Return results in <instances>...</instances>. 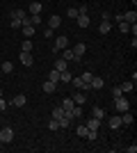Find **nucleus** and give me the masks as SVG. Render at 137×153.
<instances>
[{
    "label": "nucleus",
    "instance_id": "nucleus-1",
    "mask_svg": "<svg viewBox=\"0 0 137 153\" xmlns=\"http://www.w3.org/2000/svg\"><path fill=\"white\" fill-rule=\"evenodd\" d=\"M112 101H114V110H117V112H126V110L130 108V103L126 101L124 96H119V98H112Z\"/></svg>",
    "mask_w": 137,
    "mask_h": 153
},
{
    "label": "nucleus",
    "instance_id": "nucleus-2",
    "mask_svg": "<svg viewBox=\"0 0 137 153\" xmlns=\"http://www.w3.org/2000/svg\"><path fill=\"white\" fill-rule=\"evenodd\" d=\"M12 140H14V130L12 128H2V130H0V142H2V144H9Z\"/></svg>",
    "mask_w": 137,
    "mask_h": 153
},
{
    "label": "nucleus",
    "instance_id": "nucleus-3",
    "mask_svg": "<svg viewBox=\"0 0 137 153\" xmlns=\"http://www.w3.org/2000/svg\"><path fill=\"white\" fill-rule=\"evenodd\" d=\"M19 59H21V64H23V66H32V64H34V57L30 55V53H23V51H21Z\"/></svg>",
    "mask_w": 137,
    "mask_h": 153
},
{
    "label": "nucleus",
    "instance_id": "nucleus-4",
    "mask_svg": "<svg viewBox=\"0 0 137 153\" xmlns=\"http://www.w3.org/2000/svg\"><path fill=\"white\" fill-rule=\"evenodd\" d=\"M89 87H91V89H103V87H105V80H103V78H98V76H94L89 80Z\"/></svg>",
    "mask_w": 137,
    "mask_h": 153
},
{
    "label": "nucleus",
    "instance_id": "nucleus-5",
    "mask_svg": "<svg viewBox=\"0 0 137 153\" xmlns=\"http://www.w3.org/2000/svg\"><path fill=\"white\" fill-rule=\"evenodd\" d=\"M25 103H27L25 94H16V96H14V98H12V105H14V108H23Z\"/></svg>",
    "mask_w": 137,
    "mask_h": 153
},
{
    "label": "nucleus",
    "instance_id": "nucleus-6",
    "mask_svg": "<svg viewBox=\"0 0 137 153\" xmlns=\"http://www.w3.org/2000/svg\"><path fill=\"white\" fill-rule=\"evenodd\" d=\"M62 57H64L66 62H73V59H76V62H80V59L76 57V53H73V48H69V46H66L64 51H62Z\"/></svg>",
    "mask_w": 137,
    "mask_h": 153
},
{
    "label": "nucleus",
    "instance_id": "nucleus-7",
    "mask_svg": "<svg viewBox=\"0 0 137 153\" xmlns=\"http://www.w3.org/2000/svg\"><path fill=\"white\" fill-rule=\"evenodd\" d=\"M107 126H110L112 130H119V128L124 126V123H121V117H110V119H107Z\"/></svg>",
    "mask_w": 137,
    "mask_h": 153
},
{
    "label": "nucleus",
    "instance_id": "nucleus-8",
    "mask_svg": "<svg viewBox=\"0 0 137 153\" xmlns=\"http://www.w3.org/2000/svg\"><path fill=\"white\" fill-rule=\"evenodd\" d=\"M78 27H82V30H85V27H89V16H87V14H78Z\"/></svg>",
    "mask_w": 137,
    "mask_h": 153
},
{
    "label": "nucleus",
    "instance_id": "nucleus-9",
    "mask_svg": "<svg viewBox=\"0 0 137 153\" xmlns=\"http://www.w3.org/2000/svg\"><path fill=\"white\" fill-rule=\"evenodd\" d=\"M55 69H57L59 73H62V71H66V69H69V62H66L64 57H57V59H55Z\"/></svg>",
    "mask_w": 137,
    "mask_h": 153
},
{
    "label": "nucleus",
    "instance_id": "nucleus-10",
    "mask_svg": "<svg viewBox=\"0 0 137 153\" xmlns=\"http://www.w3.org/2000/svg\"><path fill=\"white\" fill-rule=\"evenodd\" d=\"M124 21L126 23H137V12L135 9H128V12L124 14Z\"/></svg>",
    "mask_w": 137,
    "mask_h": 153
},
{
    "label": "nucleus",
    "instance_id": "nucleus-11",
    "mask_svg": "<svg viewBox=\"0 0 137 153\" xmlns=\"http://www.w3.org/2000/svg\"><path fill=\"white\" fill-rule=\"evenodd\" d=\"M133 121H135V117H133L128 110H126V112H121V123H124V126H130Z\"/></svg>",
    "mask_w": 137,
    "mask_h": 153
},
{
    "label": "nucleus",
    "instance_id": "nucleus-12",
    "mask_svg": "<svg viewBox=\"0 0 137 153\" xmlns=\"http://www.w3.org/2000/svg\"><path fill=\"white\" fill-rule=\"evenodd\" d=\"M66 46H69V39H66V37H57V41H55V51H64Z\"/></svg>",
    "mask_w": 137,
    "mask_h": 153
},
{
    "label": "nucleus",
    "instance_id": "nucleus-13",
    "mask_svg": "<svg viewBox=\"0 0 137 153\" xmlns=\"http://www.w3.org/2000/svg\"><path fill=\"white\" fill-rule=\"evenodd\" d=\"M71 98H73V103H76V105H82V103L87 101V94H82V91H76Z\"/></svg>",
    "mask_w": 137,
    "mask_h": 153
},
{
    "label": "nucleus",
    "instance_id": "nucleus-14",
    "mask_svg": "<svg viewBox=\"0 0 137 153\" xmlns=\"http://www.w3.org/2000/svg\"><path fill=\"white\" fill-rule=\"evenodd\" d=\"M98 128H101V119L91 117L89 121H87V130H98Z\"/></svg>",
    "mask_w": 137,
    "mask_h": 153
},
{
    "label": "nucleus",
    "instance_id": "nucleus-15",
    "mask_svg": "<svg viewBox=\"0 0 137 153\" xmlns=\"http://www.w3.org/2000/svg\"><path fill=\"white\" fill-rule=\"evenodd\" d=\"M27 23H30V25H41V14H30V16H27Z\"/></svg>",
    "mask_w": 137,
    "mask_h": 153
},
{
    "label": "nucleus",
    "instance_id": "nucleus-16",
    "mask_svg": "<svg viewBox=\"0 0 137 153\" xmlns=\"http://www.w3.org/2000/svg\"><path fill=\"white\" fill-rule=\"evenodd\" d=\"M110 30H112V21H101V27H98V32H101V34H107Z\"/></svg>",
    "mask_w": 137,
    "mask_h": 153
},
{
    "label": "nucleus",
    "instance_id": "nucleus-17",
    "mask_svg": "<svg viewBox=\"0 0 137 153\" xmlns=\"http://www.w3.org/2000/svg\"><path fill=\"white\" fill-rule=\"evenodd\" d=\"M73 53H76V57H82V55H85V53H87V46L85 44H76V48H73Z\"/></svg>",
    "mask_w": 137,
    "mask_h": 153
},
{
    "label": "nucleus",
    "instance_id": "nucleus-18",
    "mask_svg": "<svg viewBox=\"0 0 137 153\" xmlns=\"http://www.w3.org/2000/svg\"><path fill=\"white\" fill-rule=\"evenodd\" d=\"M59 23H62V19H59V16H50V19H48V27H50V30H57Z\"/></svg>",
    "mask_w": 137,
    "mask_h": 153
},
{
    "label": "nucleus",
    "instance_id": "nucleus-19",
    "mask_svg": "<svg viewBox=\"0 0 137 153\" xmlns=\"http://www.w3.org/2000/svg\"><path fill=\"white\" fill-rule=\"evenodd\" d=\"M55 89H57V82H50V80H46V82H44V91H46V94H53Z\"/></svg>",
    "mask_w": 137,
    "mask_h": 153
},
{
    "label": "nucleus",
    "instance_id": "nucleus-20",
    "mask_svg": "<svg viewBox=\"0 0 137 153\" xmlns=\"http://www.w3.org/2000/svg\"><path fill=\"white\" fill-rule=\"evenodd\" d=\"M62 108H64V112L73 110V108H76V103H73V98H64V101H62Z\"/></svg>",
    "mask_w": 137,
    "mask_h": 153
},
{
    "label": "nucleus",
    "instance_id": "nucleus-21",
    "mask_svg": "<svg viewBox=\"0 0 137 153\" xmlns=\"http://www.w3.org/2000/svg\"><path fill=\"white\" fill-rule=\"evenodd\" d=\"M32 48H34V46H32V41H30V39H25V41L21 44V51H23V53H32Z\"/></svg>",
    "mask_w": 137,
    "mask_h": 153
},
{
    "label": "nucleus",
    "instance_id": "nucleus-22",
    "mask_svg": "<svg viewBox=\"0 0 137 153\" xmlns=\"http://www.w3.org/2000/svg\"><path fill=\"white\" fill-rule=\"evenodd\" d=\"M62 117H64V108H62V105H57V108L53 110V119H57V121H59Z\"/></svg>",
    "mask_w": 137,
    "mask_h": 153
},
{
    "label": "nucleus",
    "instance_id": "nucleus-23",
    "mask_svg": "<svg viewBox=\"0 0 137 153\" xmlns=\"http://www.w3.org/2000/svg\"><path fill=\"white\" fill-rule=\"evenodd\" d=\"M41 9H44L41 2H32V5H30V14H41Z\"/></svg>",
    "mask_w": 137,
    "mask_h": 153
},
{
    "label": "nucleus",
    "instance_id": "nucleus-24",
    "mask_svg": "<svg viewBox=\"0 0 137 153\" xmlns=\"http://www.w3.org/2000/svg\"><path fill=\"white\" fill-rule=\"evenodd\" d=\"M48 80H50V82H59V71L53 69L50 73H48Z\"/></svg>",
    "mask_w": 137,
    "mask_h": 153
},
{
    "label": "nucleus",
    "instance_id": "nucleus-25",
    "mask_svg": "<svg viewBox=\"0 0 137 153\" xmlns=\"http://www.w3.org/2000/svg\"><path fill=\"white\" fill-rule=\"evenodd\" d=\"M71 73H69V69H66V71H62V73H59V80H62V82H71Z\"/></svg>",
    "mask_w": 137,
    "mask_h": 153
},
{
    "label": "nucleus",
    "instance_id": "nucleus-26",
    "mask_svg": "<svg viewBox=\"0 0 137 153\" xmlns=\"http://www.w3.org/2000/svg\"><path fill=\"white\" fill-rule=\"evenodd\" d=\"M94 117L103 121V119H105V110H103V108H94Z\"/></svg>",
    "mask_w": 137,
    "mask_h": 153
},
{
    "label": "nucleus",
    "instance_id": "nucleus-27",
    "mask_svg": "<svg viewBox=\"0 0 137 153\" xmlns=\"http://www.w3.org/2000/svg\"><path fill=\"white\" fill-rule=\"evenodd\" d=\"M23 34L25 37H34V25H23Z\"/></svg>",
    "mask_w": 137,
    "mask_h": 153
},
{
    "label": "nucleus",
    "instance_id": "nucleus-28",
    "mask_svg": "<svg viewBox=\"0 0 137 153\" xmlns=\"http://www.w3.org/2000/svg\"><path fill=\"white\" fill-rule=\"evenodd\" d=\"M12 19H21V21H23V19H25V12H23V9H14Z\"/></svg>",
    "mask_w": 137,
    "mask_h": 153
},
{
    "label": "nucleus",
    "instance_id": "nucleus-29",
    "mask_svg": "<svg viewBox=\"0 0 137 153\" xmlns=\"http://www.w3.org/2000/svg\"><path fill=\"white\" fill-rule=\"evenodd\" d=\"M119 30L124 32V34H128V32H130V23H126V21H121V23H119Z\"/></svg>",
    "mask_w": 137,
    "mask_h": 153
},
{
    "label": "nucleus",
    "instance_id": "nucleus-30",
    "mask_svg": "<svg viewBox=\"0 0 137 153\" xmlns=\"http://www.w3.org/2000/svg\"><path fill=\"white\" fill-rule=\"evenodd\" d=\"M69 126H71V119H69V117H62V119H59V128H69Z\"/></svg>",
    "mask_w": 137,
    "mask_h": 153
},
{
    "label": "nucleus",
    "instance_id": "nucleus-31",
    "mask_svg": "<svg viewBox=\"0 0 137 153\" xmlns=\"http://www.w3.org/2000/svg\"><path fill=\"white\" fill-rule=\"evenodd\" d=\"M66 16H69V19H78V9H76V7H69V9H66Z\"/></svg>",
    "mask_w": 137,
    "mask_h": 153
},
{
    "label": "nucleus",
    "instance_id": "nucleus-32",
    "mask_svg": "<svg viewBox=\"0 0 137 153\" xmlns=\"http://www.w3.org/2000/svg\"><path fill=\"white\" fill-rule=\"evenodd\" d=\"M48 130H59V121L57 119H50V121H48Z\"/></svg>",
    "mask_w": 137,
    "mask_h": 153
},
{
    "label": "nucleus",
    "instance_id": "nucleus-33",
    "mask_svg": "<svg viewBox=\"0 0 137 153\" xmlns=\"http://www.w3.org/2000/svg\"><path fill=\"white\" fill-rule=\"evenodd\" d=\"M2 71H5V73H12V71H14V64L12 62H2Z\"/></svg>",
    "mask_w": 137,
    "mask_h": 153
},
{
    "label": "nucleus",
    "instance_id": "nucleus-34",
    "mask_svg": "<svg viewBox=\"0 0 137 153\" xmlns=\"http://www.w3.org/2000/svg\"><path fill=\"white\" fill-rule=\"evenodd\" d=\"M76 133H78V137H87V126H78Z\"/></svg>",
    "mask_w": 137,
    "mask_h": 153
},
{
    "label": "nucleus",
    "instance_id": "nucleus-35",
    "mask_svg": "<svg viewBox=\"0 0 137 153\" xmlns=\"http://www.w3.org/2000/svg\"><path fill=\"white\" fill-rule=\"evenodd\" d=\"M9 25H12L14 30H19V27L23 25V23H21V19H12V21H9Z\"/></svg>",
    "mask_w": 137,
    "mask_h": 153
},
{
    "label": "nucleus",
    "instance_id": "nucleus-36",
    "mask_svg": "<svg viewBox=\"0 0 137 153\" xmlns=\"http://www.w3.org/2000/svg\"><path fill=\"white\" fill-rule=\"evenodd\" d=\"M80 78H82V80H85V82L89 85V80H91V78H94V73H91V71H85V73H82V76H80Z\"/></svg>",
    "mask_w": 137,
    "mask_h": 153
},
{
    "label": "nucleus",
    "instance_id": "nucleus-37",
    "mask_svg": "<svg viewBox=\"0 0 137 153\" xmlns=\"http://www.w3.org/2000/svg\"><path fill=\"white\" fill-rule=\"evenodd\" d=\"M133 85H135V82H130V80L124 82V85H121V91H133Z\"/></svg>",
    "mask_w": 137,
    "mask_h": 153
},
{
    "label": "nucleus",
    "instance_id": "nucleus-38",
    "mask_svg": "<svg viewBox=\"0 0 137 153\" xmlns=\"http://www.w3.org/2000/svg\"><path fill=\"white\" fill-rule=\"evenodd\" d=\"M119 96H124V91H121V87H114L112 89V98H119Z\"/></svg>",
    "mask_w": 137,
    "mask_h": 153
},
{
    "label": "nucleus",
    "instance_id": "nucleus-39",
    "mask_svg": "<svg viewBox=\"0 0 137 153\" xmlns=\"http://www.w3.org/2000/svg\"><path fill=\"white\" fill-rule=\"evenodd\" d=\"M5 110H7V103H5V98L0 96V112H5Z\"/></svg>",
    "mask_w": 137,
    "mask_h": 153
}]
</instances>
